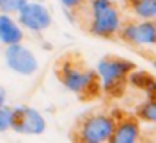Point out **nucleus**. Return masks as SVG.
<instances>
[{"instance_id":"obj_1","label":"nucleus","mask_w":156,"mask_h":143,"mask_svg":"<svg viewBox=\"0 0 156 143\" xmlns=\"http://www.w3.org/2000/svg\"><path fill=\"white\" fill-rule=\"evenodd\" d=\"M54 74L62 86L72 91L81 101L91 103L102 96V84L98 71L87 64L81 52L67 51L54 62Z\"/></svg>"},{"instance_id":"obj_2","label":"nucleus","mask_w":156,"mask_h":143,"mask_svg":"<svg viewBox=\"0 0 156 143\" xmlns=\"http://www.w3.org/2000/svg\"><path fill=\"white\" fill-rule=\"evenodd\" d=\"M67 15L79 29L101 39H116L122 19L118 4L112 0H87Z\"/></svg>"},{"instance_id":"obj_3","label":"nucleus","mask_w":156,"mask_h":143,"mask_svg":"<svg viewBox=\"0 0 156 143\" xmlns=\"http://www.w3.org/2000/svg\"><path fill=\"white\" fill-rule=\"evenodd\" d=\"M114 128V118L111 111H91L81 115L69 130V140L76 143H104Z\"/></svg>"},{"instance_id":"obj_4","label":"nucleus","mask_w":156,"mask_h":143,"mask_svg":"<svg viewBox=\"0 0 156 143\" xmlns=\"http://www.w3.org/2000/svg\"><path fill=\"white\" fill-rule=\"evenodd\" d=\"M136 69V64L129 59L119 57L114 54H108L99 61L98 74L101 78L102 94L108 98L116 99L121 98L126 91V86L129 82V74Z\"/></svg>"},{"instance_id":"obj_5","label":"nucleus","mask_w":156,"mask_h":143,"mask_svg":"<svg viewBox=\"0 0 156 143\" xmlns=\"http://www.w3.org/2000/svg\"><path fill=\"white\" fill-rule=\"evenodd\" d=\"M116 39L134 47L156 46V19L122 17Z\"/></svg>"},{"instance_id":"obj_6","label":"nucleus","mask_w":156,"mask_h":143,"mask_svg":"<svg viewBox=\"0 0 156 143\" xmlns=\"http://www.w3.org/2000/svg\"><path fill=\"white\" fill-rule=\"evenodd\" d=\"M114 128L109 136V143H134L141 140V123L136 113L112 109Z\"/></svg>"},{"instance_id":"obj_7","label":"nucleus","mask_w":156,"mask_h":143,"mask_svg":"<svg viewBox=\"0 0 156 143\" xmlns=\"http://www.w3.org/2000/svg\"><path fill=\"white\" fill-rule=\"evenodd\" d=\"M10 128L20 135H41L45 131V119L34 108L15 106L10 109Z\"/></svg>"},{"instance_id":"obj_8","label":"nucleus","mask_w":156,"mask_h":143,"mask_svg":"<svg viewBox=\"0 0 156 143\" xmlns=\"http://www.w3.org/2000/svg\"><path fill=\"white\" fill-rule=\"evenodd\" d=\"M5 61H7L9 68L12 71L24 74V76L34 74L39 68L35 56L29 49H25L24 46H20V42L7 46V49H5Z\"/></svg>"},{"instance_id":"obj_9","label":"nucleus","mask_w":156,"mask_h":143,"mask_svg":"<svg viewBox=\"0 0 156 143\" xmlns=\"http://www.w3.org/2000/svg\"><path fill=\"white\" fill-rule=\"evenodd\" d=\"M51 20L52 19L49 10L37 2H27L19 10V22H20V25L27 27L29 31H44L51 25Z\"/></svg>"},{"instance_id":"obj_10","label":"nucleus","mask_w":156,"mask_h":143,"mask_svg":"<svg viewBox=\"0 0 156 143\" xmlns=\"http://www.w3.org/2000/svg\"><path fill=\"white\" fill-rule=\"evenodd\" d=\"M24 39L22 29L12 20L9 15H0V42L5 46L10 44H19Z\"/></svg>"},{"instance_id":"obj_11","label":"nucleus","mask_w":156,"mask_h":143,"mask_svg":"<svg viewBox=\"0 0 156 143\" xmlns=\"http://www.w3.org/2000/svg\"><path fill=\"white\" fill-rule=\"evenodd\" d=\"M122 5L138 19H156V0H122Z\"/></svg>"},{"instance_id":"obj_12","label":"nucleus","mask_w":156,"mask_h":143,"mask_svg":"<svg viewBox=\"0 0 156 143\" xmlns=\"http://www.w3.org/2000/svg\"><path fill=\"white\" fill-rule=\"evenodd\" d=\"M136 116L139 118V121H148L156 125V101L148 99L146 103L139 105L136 109Z\"/></svg>"},{"instance_id":"obj_13","label":"nucleus","mask_w":156,"mask_h":143,"mask_svg":"<svg viewBox=\"0 0 156 143\" xmlns=\"http://www.w3.org/2000/svg\"><path fill=\"white\" fill-rule=\"evenodd\" d=\"M29 0H0V12L2 14H12V12H19L22 5L27 4Z\"/></svg>"},{"instance_id":"obj_14","label":"nucleus","mask_w":156,"mask_h":143,"mask_svg":"<svg viewBox=\"0 0 156 143\" xmlns=\"http://www.w3.org/2000/svg\"><path fill=\"white\" fill-rule=\"evenodd\" d=\"M10 109L12 108L0 106V131L10 130Z\"/></svg>"},{"instance_id":"obj_15","label":"nucleus","mask_w":156,"mask_h":143,"mask_svg":"<svg viewBox=\"0 0 156 143\" xmlns=\"http://www.w3.org/2000/svg\"><path fill=\"white\" fill-rule=\"evenodd\" d=\"M87 0H61V4L64 5V9L67 12H74L77 10L79 7H82V5L86 4Z\"/></svg>"},{"instance_id":"obj_16","label":"nucleus","mask_w":156,"mask_h":143,"mask_svg":"<svg viewBox=\"0 0 156 143\" xmlns=\"http://www.w3.org/2000/svg\"><path fill=\"white\" fill-rule=\"evenodd\" d=\"M4 101H5V91L0 89V106H4Z\"/></svg>"},{"instance_id":"obj_17","label":"nucleus","mask_w":156,"mask_h":143,"mask_svg":"<svg viewBox=\"0 0 156 143\" xmlns=\"http://www.w3.org/2000/svg\"><path fill=\"white\" fill-rule=\"evenodd\" d=\"M153 62H154V66H156V59H154V61H153Z\"/></svg>"}]
</instances>
